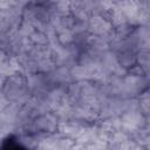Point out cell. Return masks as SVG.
Returning a JSON list of instances; mask_svg holds the SVG:
<instances>
[{"mask_svg": "<svg viewBox=\"0 0 150 150\" xmlns=\"http://www.w3.org/2000/svg\"><path fill=\"white\" fill-rule=\"evenodd\" d=\"M1 150H25L19 144H15L13 142H7L1 146Z\"/></svg>", "mask_w": 150, "mask_h": 150, "instance_id": "obj_1", "label": "cell"}]
</instances>
